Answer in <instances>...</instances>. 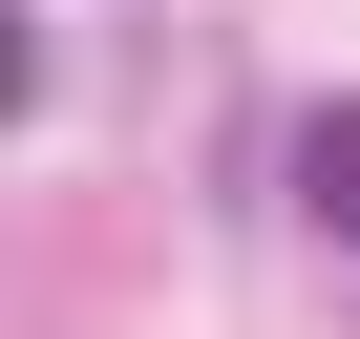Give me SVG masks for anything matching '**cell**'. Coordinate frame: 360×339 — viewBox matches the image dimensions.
<instances>
[{
    "label": "cell",
    "mask_w": 360,
    "mask_h": 339,
    "mask_svg": "<svg viewBox=\"0 0 360 339\" xmlns=\"http://www.w3.org/2000/svg\"><path fill=\"white\" fill-rule=\"evenodd\" d=\"M297 212H318V234H360V106H318V127H297Z\"/></svg>",
    "instance_id": "6da1fadb"
}]
</instances>
